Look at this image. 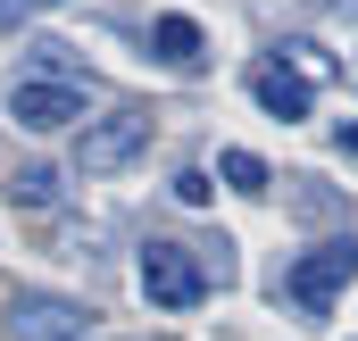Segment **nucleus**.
<instances>
[{"mask_svg": "<svg viewBox=\"0 0 358 341\" xmlns=\"http://www.w3.org/2000/svg\"><path fill=\"white\" fill-rule=\"evenodd\" d=\"M134 275H142V300L150 308H200L208 300V266L183 250V242H142Z\"/></svg>", "mask_w": 358, "mask_h": 341, "instance_id": "obj_1", "label": "nucleus"}, {"mask_svg": "<svg viewBox=\"0 0 358 341\" xmlns=\"http://www.w3.org/2000/svg\"><path fill=\"white\" fill-rule=\"evenodd\" d=\"M142 150H150V117H142V108H117V117H92L84 125L76 167L84 175H117V167H134Z\"/></svg>", "mask_w": 358, "mask_h": 341, "instance_id": "obj_2", "label": "nucleus"}, {"mask_svg": "<svg viewBox=\"0 0 358 341\" xmlns=\"http://www.w3.org/2000/svg\"><path fill=\"white\" fill-rule=\"evenodd\" d=\"M8 117L25 133H67L84 117V84H59V75H17L8 84Z\"/></svg>", "mask_w": 358, "mask_h": 341, "instance_id": "obj_3", "label": "nucleus"}, {"mask_svg": "<svg viewBox=\"0 0 358 341\" xmlns=\"http://www.w3.org/2000/svg\"><path fill=\"white\" fill-rule=\"evenodd\" d=\"M350 283H358V242H317V250L292 266V300H300L308 317H325Z\"/></svg>", "mask_w": 358, "mask_h": 341, "instance_id": "obj_4", "label": "nucleus"}, {"mask_svg": "<svg viewBox=\"0 0 358 341\" xmlns=\"http://www.w3.org/2000/svg\"><path fill=\"white\" fill-rule=\"evenodd\" d=\"M8 325H17V341H92V308L59 300V291H17Z\"/></svg>", "mask_w": 358, "mask_h": 341, "instance_id": "obj_5", "label": "nucleus"}, {"mask_svg": "<svg viewBox=\"0 0 358 341\" xmlns=\"http://www.w3.org/2000/svg\"><path fill=\"white\" fill-rule=\"evenodd\" d=\"M250 100H259L267 117H283V125H300V117H308V75L283 67V59H259V67H250Z\"/></svg>", "mask_w": 358, "mask_h": 341, "instance_id": "obj_6", "label": "nucleus"}, {"mask_svg": "<svg viewBox=\"0 0 358 341\" xmlns=\"http://www.w3.org/2000/svg\"><path fill=\"white\" fill-rule=\"evenodd\" d=\"M150 50H159V67H176V75H192V67L208 59V34H200L192 17H159V25H150Z\"/></svg>", "mask_w": 358, "mask_h": 341, "instance_id": "obj_7", "label": "nucleus"}, {"mask_svg": "<svg viewBox=\"0 0 358 341\" xmlns=\"http://www.w3.org/2000/svg\"><path fill=\"white\" fill-rule=\"evenodd\" d=\"M217 175H225L234 191H250V200H259V191H267V183H275V175H267V159H259V150H225V159H217Z\"/></svg>", "mask_w": 358, "mask_h": 341, "instance_id": "obj_8", "label": "nucleus"}, {"mask_svg": "<svg viewBox=\"0 0 358 341\" xmlns=\"http://www.w3.org/2000/svg\"><path fill=\"white\" fill-rule=\"evenodd\" d=\"M8 191H17L25 208H50V200H59V167H17V183H8Z\"/></svg>", "mask_w": 358, "mask_h": 341, "instance_id": "obj_9", "label": "nucleus"}, {"mask_svg": "<svg viewBox=\"0 0 358 341\" xmlns=\"http://www.w3.org/2000/svg\"><path fill=\"white\" fill-rule=\"evenodd\" d=\"M42 8H59V0H0V25H25V17H42Z\"/></svg>", "mask_w": 358, "mask_h": 341, "instance_id": "obj_10", "label": "nucleus"}, {"mask_svg": "<svg viewBox=\"0 0 358 341\" xmlns=\"http://www.w3.org/2000/svg\"><path fill=\"white\" fill-rule=\"evenodd\" d=\"M176 200H192V208H200V200H208V175H200V167H183V175H176Z\"/></svg>", "mask_w": 358, "mask_h": 341, "instance_id": "obj_11", "label": "nucleus"}, {"mask_svg": "<svg viewBox=\"0 0 358 341\" xmlns=\"http://www.w3.org/2000/svg\"><path fill=\"white\" fill-rule=\"evenodd\" d=\"M334 142H342V150H358V125H350V117H342V133H334Z\"/></svg>", "mask_w": 358, "mask_h": 341, "instance_id": "obj_12", "label": "nucleus"}]
</instances>
